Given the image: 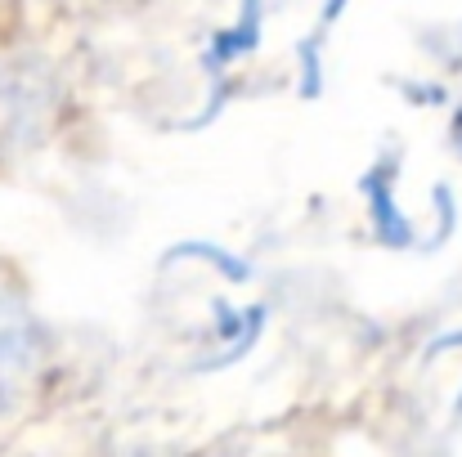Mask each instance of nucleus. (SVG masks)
I'll return each mask as SVG.
<instances>
[{"instance_id":"1","label":"nucleus","mask_w":462,"mask_h":457,"mask_svg":"<svg viewBox=\"0 0 462 457\" xmlns=\"http://www.w3.org/2000/svg\"><path fill=\"white\" fill-rule=\"evenodd\" d=\"M41 368L36 318L14 288L0 283V413L18 408Z\"/></svg>"},{"instance_id":"2","label":"nucleus","mask_w":462,"mask_h":457,"mask_svg":"<svg viewBox=\"0 0 462 457\" xmlns=\"http://www.w3.org/2000/svg\"><path fill=\"white\" fill-rule=\"evenodd\" d=\"M41 108H45V95L36 77L27 72V63L0 59V144L27 140V131H36L41 122Z\"/></svg>"}]
</instances>
